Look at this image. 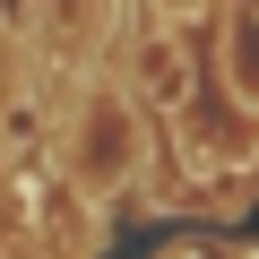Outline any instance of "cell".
Here are the masks:
<instances>
[{
    "label": "cell",
    "instance_id": "3",
    "mask_svg": "<svg viewBox=\"0 0 259 259\" xmlns=\"http://www.w3.org/2000/svg\"><path fill=\"white\" fill-rule=\"evenodd\" d=\"M130 69H139V104H147V112H173V121L190 112V52H182L164 26L139 44V61H130Z\"/></svg>",
    "mask_w": 259,
    "mask_h": 259
},
{
    "label": "cell",
    "instance_id": "2",
    "mask_svg": "<svg viewBox=\"0 0 259 259\" xmlns=\"http://www.w3.org/2000/svg\"><path fill=\"white\" fill-rule=\"evenodd\" d=\"M216 78L259 130V0H225L216 9Z\"/></svg>",
    "mask_w": 259,
    "mask_h": 259
},
{
    "label": "cell",
    "instance_id": "4",
    "mask_svg": "<svg viewBox=\"0 0 259 259\" xmlns=\"http://www.w3.org/2000/svg\"><path fill=\"white\" fill-rule=\"evenodd\" d=\"M156 259H242V250H225V242H207V233H190V242H164Z\"/></svg>",
    "mask_w": 259,
    "mask_h": 259
},
{
    "label": "cell",
    "instance_id": "5",
    "mask_svg": "<svg viewBox=\"0 0 259 259\" xmlns=\"http://www.w3.org/2000/svg\"><path fill=\"white\" fill-rule=\"evenodd\" d=\"M147 9H156V26H164V35H173V26H182V18H199V9H207V0H147Z\"/></svg>",
    "mask_w": 259,
    "mask_h": 259
},
{
    "label": "cell",
    "instance_id": "1",
    "mask_svg": "<svg viewBox=\"0 0 259 259\" xmlns=\"http://www.w3.org/2000/svg\"><path fill=\"white\" fill-rule=\"evenodd\" d=\"M139 164H147V121H139V104H130L121 87H95V95L78 104V130H69V173H78V190L104 199V190H121Z\"/></svg>",
    "mask_w": 259,
    "mask_h": 259
}]
</instances>
